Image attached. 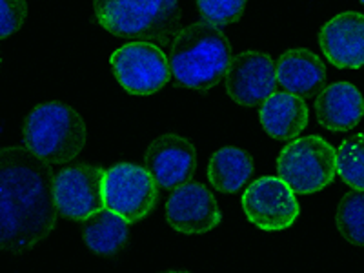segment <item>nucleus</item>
<instances>
[{
  "instance_id": "f257e3e1",
  "label": "nucleus",
  "mask_w": 364,
  "mask_h": 273,
  "mask_svg": "<svg viewBox=\"0 0 364 273\" xmlns=\"http://www.w3.org/2000/svg\"><path fill=\"white\" fill-rule=\"evenodd\" d=\"M55 177L50 162L31 149L0 151V246L22 253L50 235L57 224Z\"/></svg>"
},
{
  "instance_id": "f03ea898",
  "label": "nucleus",
  "mask_w": 364,
  "mask_h": 273,
  "mask_svg": "<svg viewBox=\"0 0 364 273\" xmlns=\"http://www.w3.org/2000/svg\"><path fill=\"white\" fill-rule=\"evenodd\" d=\"M232 58L230 41L215 24L195 22L181 29L173 38L171 75L178 86L206 91L226 77Z\"/></svg>"
},
{
  "instance_id": "7ed1b4c3",
  "label": "nucleus",
  "mask_w": 364,
  "mask_h": 273,
  "mask_svg": "<svg viewBox=\"0 0 364 273\" xmlns=\"http://www.w3.org/2000/svg\"><path fill=\"white\" fill-rule=\"evenodd\" d=\"M95 18L115 37L168 44L178 33V0H93Z\"/></svg>"
},
{
  "instance_id": "20e7f679",
  "label": "nucleus",
  "mask_w": 364,
  "mask_h": 273,
  "mask_svg": "<svg viewBox=\"0 0 364 273\" xmlns=\"http://www.w3.org/2000/svg\"><path fill=\"white\" fill-rule=\"evenodd\" d=\"M86 144L82 117L63 102L38 104L24 120V146L50 164L73 161Z\"/></svg>"
},
{
  "instance_id": "39448f33",
  "label": "nucleus",
  "mask_w": 364,
  "mask_h": 273,
  "mask_svg": "<svg viewBox=\"0 0 364 273\" xmlns=\"http://www.w3.org/2000/svg\"><path fill=\"white\" fill-rule=\"evenodd\" d=\"M277 173L299 195L321 191L337 173V149L323 136H301L284 146L277 159Z\"/></svg>"
},
{
  "instance_id": "423d86ee",
  "label": "nucleus",
  "mask_w": 364,
  "mask_h": 273,
  "mask_svg": "<svg viewBox=\"0 0 364 273\" xmlns=\"http://www.w3.org/2000/svg\"><path fill=\"white\" fill-rule=\"evenodd\" d=\"M115 79L132 95H154L168 84L171 66L155 42L135 41L112 55Z\"/></svg>"
},
{
  "instance_id": "0eeeda50",
  "label": "nucleus",
  "mask_w": 364,
  "mask_h": 273,
  "mask_svg": "<svg viewBox=\"0 0 364 273\" xmlns=\"http://www.w3.org/2000/svg\"><path fill=\"white\" fill-rule=\"evenodd\" d=\"M157 181L144 168L117 164L106 171L104 203L129 224L144 219L157 204Z\"/></svg>"
},
{
  "instance_id": "6e6552de",
  "label": "nucleus",
  "mask_w": 364,
  "mask_h": 273,
  "mask_svg": "<svg viewBox=\"0 0 364 273\" xmlns=\"http://www.w3.org/2000/svg\"><path fill=\"white\" fill-rule=\"evenodd\" d=\"M242 208L250 223L264 232L290 228L301 213L295 191L281 177H261L252 182L242 195Z\"/></svg>"
},
{
  "instance_id": "1a4fd4ad",
  "label": "nucleus",
  "mask_w": 364,
  "mask_h": 273,
  "mask_svg": "<svg viewBox=\"0 0 364 273\" xmlns=\"http://www.w3.org/2000/svg\"><path fill=\"white\" fill-rule=\"evenodd\" d=\"M106 170L79 164L66 168L55 177V200L58 213L71 220H84L106 208L104 203Z\"/></svg>"
},
{
  "instance_id": "9d476101",
  "label": "nucleus",
  "mask_w": 364,
  "mask_h": 273,
  "mask_svg": "<svg viewBox=\"0 0 364 273\" xmlns=\"http://www.w3.org/2000/svg\"><path fill=\"white\" fill-rule=\"evenodd\" d=\"M226 91L240 106H261L277 91V64L261 51H245L232 58L226 71Z\"/></svg>"
},
{
  "instance_id": "9b49d317",
  "label": "nucleus",
  "mask_w": 364,
  "mask_h": 273,
  "mask_svg": "<svg viewBox=\"0 0 364 273\" xmlns=\"http://www.w3.org/2000/svg\"><path fill=\"white\" fill-rule=\"evenodd\" d=\"M166 219L181 233H206L220 223L215 197L200 182H186L175 188L166 204Z\"/></svg>"
},
{
  "instance_id": "f8f14e48",
  "label": "nucleus",
  "mask_w": 364,
  "mask_h": 273,
  "mask_svg": "<svg viewBox=\"0 0 364 273\" xmlns=\"http://www.w3.org/2000/svg\"><path fill=\"white\" fill-rule=\"evenodd\" d=\"M146 170L154 175L161 188L175 190L186 184L197 166L193 144L182 136L168 133L155 139L146 151Z\"/></svg>"
},
{
  "instance_id": "ddd939ff",
  "label": "nucleus",
  "mask_w": 364,
  "mask_h": 273,
  "mask_svg": "<svg viewBox=\"0 0 364 273\" xmlns=\"http://www.w3.org/2000/svg\"><path fill=\"white\" fill-rule=\"evenodd\" d=\"M318 44L328 60L339 70L364 66V15L344 11L321 28Z\"/></svg>"
},
{
  "instance_id": "4468645a",
  "label": "nucleus",
  "mask_w": 364,
  "mask_h": 273,
  "mask_svg": "<svg viewBox=\"0 0 364 273\" xmlns=\"http://www.w3.org/2000/svg\"><path fill=\"white\" fill-rule=\"evenodd\" d=\"M277 82L291 95L311 99L326 86V66L310 50H290L277 60Z\"/></svg>"
},
{
  "instance_id": "2eb2a0df",
  "label": "nucleus",
  "mask_w": 364,
  "mask_h": 273,
  "mask_svg": "<svg viewBox=\"0 0 364 273\" xmlns=\"http://www.w3.org/2000/svg\"><path fill=\"white\" fill-rule=\"evenodd\" d=\"M318 124L330 132H348L364 117V99L350 82H336L324 87L315 100Z\"/></svg>"
},
{
  "instance_id": "dca6fc26",
  "label": "nucleus",
  "mask_w": 364,
  "mask_h": 273,
  "mask_svg": "<svg viewBox=\"0 0 364 273\" xmlns=\"http://www.w3.org/2000/svg\"><path fill=\"white\" fill-rule=\"evenodd\" d=\"M259 119L272 139L294 141L308 124L306 102L288 91H275L261 104Z\"/></svg>"
},
{
  "instance_id": "f3484780",
  "label": "nucleus",
  "mask_w": 364,
  "mask_h": 273,
  "mask_svg": "<svg viewBox=\"0 0 364 273\" xmlns=\"http://www.w3.org/2000/svg\"><path fill=\"white\" fill-rule=\"evenodd\" d=\"M129 233V223L109 208L84 219L82 237L87 248L97 255L112 257L126 245Z\"/></svg>"
},
{
  "instance_id": "a211bd4d",
  "label": "nucleus",
  "mask_w": 364,
  "mask_h": 273,
  "mask_svg": "<svg viewBox=\"0 0 364 273\" xmlns=\"http://www.w3.org/2000/svg\"><path fill=\"white\" fill-rule=\"evenodd\" d=\"M252 173V155L233 146L215 151L208 164V178L211 186L223 193H237L250 181Z\"/></svg>"
},
{
  "instance_id": "6ab92c4d",
  "label": "nucleus",
  "mask_w": 364,
  "mask_h": 273,
  "mask_svg": "<svg viewBox=\"0 0 364 273\" xmlns=\"http://www.w3.org/2000/svg\"><path fill=\"white\" fill-rule=\"evenodd\" d=\"M336 223L350 245L364 246V190H352L344 195L337 208Z\"/></svg>"
},
{
  "instance_id": "aec40b11",
  "label": "nucleus",
  "mask_w": 364,
  "mask_h": 273,
  "mask_svg": "<svg viewBox=\"0 0 364 273\" xmlns=\"http://www.w3.org/2000/svg\"><path fill=\"white\" fill-rule=\"evenodd\" d=\"M337 173L353 190H364V133L350 136L337 149Z\"/></svg>"
},
{
  "instance_id": "412c9836",
  "label": "nucleus",
  "mask_w": 364,
  "mask_h": 273,
  "mask_svg": "<svg viewBox=\"0 0 364 273\" xmlns=\"http://www.w3.org/2000/svg\"><path fill=\"white\" fill-rule=\"evenodd\" d=\"M200 17L215 26H228L239 21L246 8V0H197Z\"/></svg>"
},
{
  "instance_id": "4be33fe9",
  "label": "nucleus",
  "mask_w": 364,
  "mask_h": 273,
  "mask_svg": "<svg viewBox=\"0 0 364 273\" xmlns=\"http://www.w3.org/2000/svg\"><path fill=\"white\" fill-rule=\"evenodd\" d=\"M28 17L26 0H0V37L8 38L17 33Z\"/></svg>"
},
{
  "instance_id": "5701e85b",
  "label": "nucleus",
  "mask_w": 364,
  "mask_h": 273,
  "mask_svg": "<svg viewBox=\"0 0 364 273\" xmlns=\"http://www.w3.org/2000/svg\"><path fill=\"white\" fill-rule=\"evenodd\" d=\"M359 2H360V4H364V0H359Z\"/></svg>"
}]
</instances>
